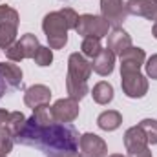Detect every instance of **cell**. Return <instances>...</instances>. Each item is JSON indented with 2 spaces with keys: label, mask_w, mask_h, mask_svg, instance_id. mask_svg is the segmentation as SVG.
Listing matches in <instances>:
<instances>
[{
  "label": "cell",
  "mask_w": 157,
  "mask_h": 157,
  "mask_svg": "<svg viewBox=\"0 0 157 157\" xmlns=\"http://www.w3.org/2000/svg\"><path fill=\"white\" fill-rule=\"evenodd\" d=\"M78 139L80 135L71 124L53 122L49 126H39L33 119H28L24 128L15 137L17 143L35 146L48 157H62L77 152Z\"/></svg>",
  "instance_id": "obj_1"
},
{
  "label": "cell",
  "mask_w": 157,
  "mask_h": 157,
  "mask_svg": "<svg viewBox=\"0 0 157 157\" xmlns=\"http://www.w3.org/2000/svg\"><path fill=\"white\" fill-rule=\"evenodd\" d=\"M42 29L51 49H62L68 42V26L60 15V11H51L42 20Z\"/></svg>",
  "instance_id": "obj_2"
},
{
  "label": "cell",
  "mask_w": 157,
  "mask_h": 157,
  "mask_svg": "<svg viewBox=\"0 0 157 157\" xmlns=\"http://www.w3.org/2000/svg\"><path fill=\"white\" fill-rule=\"evenodd\" d=\"M121 86L130 99H141L148 91V80L137 68H121Z\"/></svg>",
  "instance_id": "obj_3"
},
{
  "label": "cell",
  "mask_w": 157,
  "mask_h": 157,
  "mask_svg": "<svg viewBox=\"0 0 157 157\" xmlns=\"http://www.w3.org/2000/svg\"><path fill=\"white\" fill-rule=\"evenodd\" d=\"M108 29H110V24L97 15H80L78 24L75 28V31L80 37H99V39L108 35Z\"/></svg>",
  "instance_id": "obj_4"
},
{
  "label": "cell",
  "mask_w": 157,
  "mask_h": 157,
  "mask_svg": "<svg viewBox=\"0 0 157 157\" xmlns=\"http://www.w3.org/2000/svg\"><path fill=\"white\" fill-rule=\"evenodd\" d=\"M101 17L113 28H121L128 18V9L122 0H101Z\"/></svg>",
  "instance_id": "obj_5"
},
{
  "label": "cell",
  "mask_w": 157,
  "mask_h": 157,
  "mask_svg": "<svg viewBox=\"0 0 157 157\" xmlns=\"http://www.w3.org/2000/svg\"><path fill=\"white\" fill-rule=\"evenodd\" d=\"M78 148L82 157H106L108 155V146L102 137L95 133H82L78 139Z\"/></svg>",
  "instance_id": "obj_6"
},
{
  "label": "cell",
  "mask_w": 157,
  "mask_h": 157,
  "mask_svg": "<svg viewBox=\"0 0 157 157\" xmlns=\"http://www.w3.org/2000/svg\"><path fill=\"white\" fill-rule=\"evenodd\" d=\"M51 113L57 122H71L78 117V101L68 97V99H59L53 106H51Z\"/></svg>",
  "instance_id": "obj_7"
},
{
  "label": "cell",
  "mask_w": 157,
  "mask_h": 157,
  "mask_svg": "<svg viewBox=\"0 0 157 157\" xmlns=\"http://www.w3.org/2000/svg\"><path fill=\"white\" fill-rule=\"evenodd\" d=\"M90 75H91V62L82 53H71L68 59V77L88 82Z\"/></svg>",
  "instance_id": "obj_8"
},
{
  "label": "cell",
  "mask_w": 157,
  "mask_h": 157,
  "mask_svg": "<svg viewBox=\"0 0 157 157\" xmlns=\"http://www.w3.org/2000/svg\"><path fill=\"white\" fill-rule=\"evenodd\" d=\"M126 9H128V15L157 20V0H128Z\"/></svg>",
  "instance_id": "obj_9"
},
{
  "label": "cell",
  "mask_w": 157,
  "mask_h": 157,
  "mask_svg": "<svg viewBox=\"0 0 157 157\" xmlns=\"http://www.w3.org/2000/svg\"><path fill=\"white\" fill-rule=\"evenodd\" d=\"M49 99H51V90L44 84H35V86L28 88L26 93H24L26 106H29L33 110L42 106V104H49Z\"/></svg>",
  "instance_id": "obj_10"
},
{
  "label": "cell",
  "mask_w": 157,
  "mask_h": 157,
  "mask_svg": "<svg viewBox=\"0 0 157 157\" xmlns=\"http://www.w3.org/2000/svg\"><path fill=\"white\" fill-rule=\"evenodd\" d=\"M130 46H132V37H130L124 29L113 28L112 33L108 35V49H110L113 55H119V57H121Z\"/></svg>",
  "instance_id": "obj_11"
},
{
  "label": "cell",
  "mask_w": 157,
  "mask_h": 157,
  "mask_svg": "<svg viewBox=\"0 0 157 157\" xmlns=\"http://www.w3.org/2000/svg\"><path fill=\"white\" fill-rule=\"evenodd\" d=\"M113 68H115V55L106 48V49H101V53L93 59V62H91V70L97 73V75H102V77H106V75H110L112 71H113Z\"/></svg>",
  "instance_id": "obj_12"
},
{
  "label": "cell",
  "mask_w": 157,
  "mask_h": 157,
  "mask_svg": "<svg viewBox=\"0 0 157 157\" xmlns=\"http://www.w3.org/2000/svg\"><path fill=\"white\" fill-rule=\"evenodd\" d=\"M124 146H126V152H133V150H141V148L148 146V139H146V135H144V132L141 130L139 124L126 130V133H124Z\"/></svg>",
  "instance_id": "obj_13"
},
{
  "label": "cell",
  "mask_w": 157,
  "mask_h": 157,
  "mask_svg": "<svg viewBox=\"0 0 157 157\" xmlns=\"http://www.w3.org/2000/svg\"><path fill=\"white\" fill-rule=\"evenodd\" d=\"M144 59H146L144 49L130 46L121 55V68H137V70H141V66L144 64Z\"/></svg>",
  "instance_id": "obj_14"
},
{
  "label": "cell",
  "mask_w": 157,
  "mask_h": 157,
  "mask_svg": "<svg viewBox=\"0 0 157 157\" xmlns=\"http://www.w3.org/2000/svg\"><path fill=\"white\" fill-rule=\"evenodd\" d=\"M0 75L6 80V84H9L11 88H18L22 84V70L17 64L2 62L0 64Z\"/></svg>",
  "instance_id": "obj_15"
},
{
  "label": "cell",
  "mask_w": 157,
  "mask_h": 157,
  "mask_svg": "<svg viewBox=\"0 0 157 157\" xmlns=\"http://www.w3.org/2000/svg\"><path fill=\"white\" fill-rule=\"evenodd\" d=\"M97 124H99V128L101 130H104V132H113V130H117L119 126L122 124V115L115 112V110H108V112H102L99 119H97Z\"/></svg>",
  "instance_id": "obj_16"
},
{
  "label": "cell",
  "mask_w": 157,
  "mask_h": 157,
  "mask_svg": "<svg viewBox=\"0 0 157 157\" xmlns=\"http://www.w3.org/2000/svg\"><path fill=\"white\" fill-rule=\"evenodd\" d=\"M91 95H93V101H95L97 104H108V102L113 101V86H112L110 82L101 80V82H97V84L93 86Z\"/></svg>",
  "instance_id": "obj_17"
},
{
  "label": "cell",
  "mask_w": 157,
  "mask_h": 157,
  "mask_svg": "<svg viewBox=\"0 0 157 157\" xmlns=\"http://www.w3.org/2000/svg\"><path fill=\"white\" fill-rule=\"evenodd\" d=\"M66 90H68V95L75 101L84 99L90 93V88H88L86 80H77V78L68 77V75H66Z\"/></svg>",
  "instance_id": "obj_18"
},
{
  "label": "cell",
  "mask_w": 157,
  "mask_h": 157,
  "mask_svg": "<svg viewBox=\"0 0 157 157\" xmlns=\"http://www.w3.org/2000/svg\"><path fill=\"white\" fill-rule=\"evenodd\" d=\"M80 49H82V55L84 57H88V59L93 60L101 53V49H102L101 39L99 37H84L82 39V44H80Z\"/></svg>",
  "instance_id": "obj_19"
},
{
  "label": "cell",
  "mask_w": 157,
  "mask_h": 157,
  "mask_svg": "<svg viewBox=\"0 0 157 157\" xmlns=\"http://www.w3.org/2000/svg\"><path fill=\"white\" fill-rule=\"evenodd\" d=\"M31 119H33V121H35V124H39V126H49V124L57 122V121L53 119L51 106H49V104H42V106H39V108H35Z\"/></svg>",
  "instance_id": "obj_20"
},
{
  "label": "cell",
  "mask_w": 157,
  "mask_h": 157,
  "mask_svg": "<svg viewBox=\"0 0 157 157\" xmlns=\"http://www.w3.org/2000/svg\"><path fill=\"white\" fill-rule=\"evenodd\" d=\"M18 44H20V49H22V53H24L26 59H33L35 53H37V49L40 48L39 39L35 35H31V33H26L22 39L18 40Z\"/></svg>",
  "instance_id": "obj_21"
},
{
  "label": "cell",
  "mask_w": 157,
  "mask_h": 157,
  "mask_svg": "<svg viewBox=\"0 0 157 157\" xmlns=\"http://www.w3.org/2000/svg\"><path fill=\"white\" fill-rule=\"evenodd\" d=\"M17 39V26L11 24H0V48L7 49Z\"/></svg>",
  "instance_id": "obj_22"
},
{
  "label": "cell",
  "mask_w": 157,
  "mask_h": 157,
  "mask_svg": "<svg viewBox=\"0 0 157 157\" xmlns=\"http://www.w3.org/2000/svg\"><path fill=\"white\" fill-rule=\"evenodd\" d=\"M26 121L28 119L24 117V113H20V112H11L9 113V121H7V130H9V133L13 135V139L17 137V133L24 128V124H26Z\"/></svg>",
  "instance_id": "obj_23"
},
{
  "label": "cell",
  "mask_w": 157,
  "mask_h": 157,
  "mask_svg": "<svg viewBox=\"0 0 157 157\" xmlns=\"http://www.w3.org/2000/svg\"><path fill=\"white\" fill-rule=\"evenodd\" d=\"M141 130L144 132L146 139H148V144H157V121L155 119H143L139 122Z\"/></svg>",
  "instance_id": "obj_24"
},
{
  "label": "cell",
  "mask_w": 157,
  "mask_h": 157,
  "mask_svg": "<svg viewBox=\"0 0 157 157\" xmlns=\"http://www.w3.org/2000/svg\"><path fill=\"white\" fill-rule=\"evenodd\" d=\"M33 60L37 62V66H49L53 62V53H51V48L49 46H40L33 57Z\"/></svg>",
  "instance_id": "obj_25"
},
{
  "label": "cell",
  "mask_w": 157,
  "mask_h": 157,
  "mask_svg": "<svg viewBox=\"0 0 157 157\" xmlns=\"http://www.w3.org/2000/svg\"><path fill=\"white\" fill-rule=\"evenodd\" d=\"M0 24L18 26V13L9 6H0Z\"/></svg>",
  "instance_id": "obj_26"
},
{
  "label": "cell",
  "mask_w": 157,
  "mask_h": 157,
  "mask_svg": "<svg viewBox=\"0 0 157 157\" xmlns=\"http://www.w3.org/2000/svg\"><path fill=\"white\" fill-rule=\"evenodd\" d=\"M13 148V135L7 128H0V154H9Z\"/></svg>",
  "instance_id": "obj_27"
},
{
  "label": "cell",
  "mask_w": 157,
  "mask_h": 157,
  "mask_svg": "<svg viewBox=\"0 0 157 157\" xmlns=\"http://www.w3.org/2000/svg\"><path fill=\"white\" fill-rule=\"evenodd\" d=\"M60 15H62V18H64V22H66V26H68V29H75L78 24V15L71 9V7H64V9H60Z\"/></svg>",
  "instance_id": "obj_28"
},
{
  "label": "cell",
  "mask_w": 157,
  "mask_h": 157,
  "mask_svg": "<svg viewBox=\"0 0 157 157\" xmlns=\"http://www.w3.org/2000/svg\"><path fill=\"white\" fill-rule=\"evenodd\" d=\"M6 55H7V59L13 60V62H20V60L26 59L24 53H22V49H20V44H18V42H13V44L6 49Z\"/></svg>",
  "instance_id": "obj_29"
},
{
  "label": "cell",
  "mask_w": 157,
  "mask_h": 157,
  "mask_svg": "<svg viewBox=\"0 0 157 157\" xmlns=\"http://www.w3.org/2000/svg\"><path fill=\"white\" fill-rule=\"evenodd\" d=\"M144 68H146V75L150 78H154V80H157V55H152L146 60Z\"/></svg>",
  "instance_id": "obj_30"
},
{
  "label": "cell",
  "mask_w": 157,
  "mask_h": 157,
  "mask_svg": "<svg viewBox=\"0 0 157 157\" xmlns=\"http://www.w3.org/2000/svg\"><path fill=\"white\" fill-rule=\"evenodd\" d=\"M126 157H152V152H150V148L146 146V148H141V150L128 152V155Z\"/></svg>",
  "instance_id": "obj_31"
},
{
  "label": "cell",
  "mask_w": 157,
  "mask_h": 157,
  "mask_svg": "<svg viewBox=\"0 0 157 157\" xmlns=\"http://www.w3.org/2000/svg\"><path fill=\"white\" fill-rule=\"evenodd\" d=\"M7 121H9V112L0 110V128H6L7 126Z\"/></svg>",
  "instance_id": "obj_32"
},
{
  "label": "cell",
  "mask_w": 157,
  "mask_h": 157,
  "mask_svg": "<svg viewBox=\"0 0 157 157\" xmlns=\"http://www.w3.org/2000/svg\"><path fill=\"white\" fill-rule=\"evenodd\" d=\"M4 93H6V80L2 78V75H0V99H2Z\"/></svg>",
  "instance_id": "obj_33"
},
{
  "label": "cell",
  "mask_w": 157,
  "mask_h": 157,
  "mask_svg": "<svg viewBox=\"0 0 157 157\" xmlns=\"http://www.w3.org/2000/svg\"><path fill=\"white\" fill-rule=\"evenodd\" d=\"M62 157H82V154H80V152H71V154H68V155H62Z\"/></svg>",
  "instance_id": "obj_34"
},
{
  "label": "cell",
  "mask_w": 157,
  "mask_h": 157,
  "mask_svg": "<svg viewBox=\"0 0 157 157\" xmlns=\"http://www.w3.org/2000/svg\"><path fill=\"white\" fill-rule=\"evenodd\" d=\"M152 35H154V37L157 39V20L154 22V28H152Z\"/></svg>",
  "instance_id": "obj_35"
},
{
  "label": "cell",
  "mask_w": 157,
  "mask_h": 157,
  "mask_svg": "<svg viewBox=\"0 0 157 157\" xmlns=\"http://www.w3.org/2000/svg\"><path fill=\"white\" fill-rule=\"evenodd\" d=\"M110 157H124V155H121V154H113V155H110Z\"/></svg>",
  "instance_id": "obj_36"
},
{
  "label": "cell",
  "mask_w": 157,
  "mask_h": 157,
  "mask_svg": "<svg viewBox=\"0 0 157 157\" xmlns=\"http://www.w3.org/2000/svg\"><path fill=\"white\" fill-rule=\"evenodd\" d=\"M0 157H6V154H0Z\"/></svg>",
  "instance_id": "obj_37"
}]
</instances>
